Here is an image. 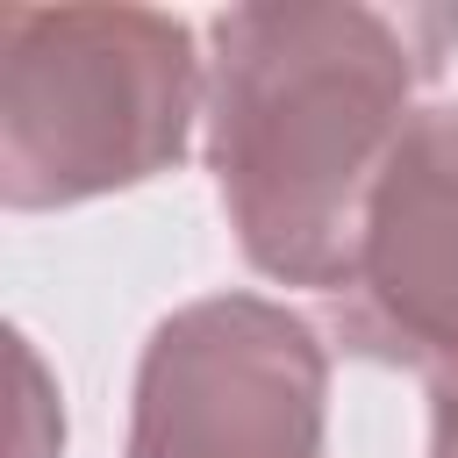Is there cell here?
<instances>
[{"mask_svg": "<svg viewBox=\"0 0 458 458\" xmlns=\"http://www.w3.org/2000/svg\"><path fill=\"white\" fill-rule=\"evenodd\" d=\"M308 329L222 301L179 315L143 365L136 458H315Z\"/></svg>", "mask_w": 458, "mask_h": 458, "instance_id": "obj_1", "label": "cell"}, {"mask_svg": "<svg viewBox=\"0 0 458 458\" xmlns=\"http://www.w3.org/2000/svg\"><path fill=\"white\" fill-rule=\"evenodd\" d=\"M444 458H458V401L444 408Z\"/></svg>", "mask_w": 458, "mask_h": 458, "instance_id": "obj_2", "label": "cell"}]
</instances>
